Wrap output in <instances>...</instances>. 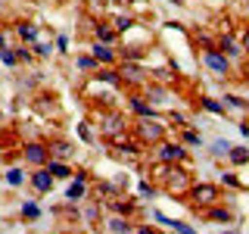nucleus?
I'll use <instances>...</instances> for the list:
<instances>
[{
	"mask_svg": "<svg viewBox=\"0 0 249 234\" xmlns=\"http://www.w3.org/2000/svg\"><path fill=\"white\" fill-rule=\"evenodd\" d=\"M16 57H19V62H31V59H35V53H31L28 47L22 44V47H16Z\"/></svg>",
	"mask_w": 249,
	"mask_h": 234,
	"instance_id": "f704fd0d",
	"label": "nucleus"
},
{
	"mask_svg": "<svg viewBox=\"0 0 249 234\" xmlns=\"http://www.w3.org/2000/svg\"><path fill=\"white\" fill-rule=\"evenodd\" d=\"M100 215V206H97V203H93V206L88 209V213H84V218H88V222H93V218H97Z\"/></svg>",
	"mask_w": 249,
	"mask_h": 234,
	"instance_id": "ea45409f",
	"label": "nucleus"
},
{
	"mask_svg": "<svg viewBox=\"0 0 249 234\" xmlns=\"http://www.w3.org/2000/svg\"><path fill=\"white\" fill-rule=\"evenodd\" d=\"M47 147H50V156H53V159H66V156L75 153V147L69 144V140H50Z\"/></svg>",
	"mask_w": 249,
	"mask_h": 234,
	"instance_id": "dca6fc26",
	"label": "nucleus"
},
{
	"mask_svg": "<svg viewBox=\"0 0 249 234\" xmlns=\"http://www.w3.org/2000/svg\"><path fill=\"white\" fill-rule=\"evenodd\" d=\"M153 194H156V187L150 181H140V197H153Z\"/></svg>",
	"mask_w": 249,
	"mask_h": 234,
	"instance_id": "4c0bfd02",
	"label": "nucleus"
},
{
	"mask_svg": "<svg viewBox=\"0 0 249 234\" xmlns=\"http://www.w3.org/2000/svg\"><path fill=\"white\" fill-rule=\"evenodd\" d=\"M134 135H137L140 144L156 147L159 140H165V125L156 122V119H140V122H137V128H134Z\"/></svg>",
	"mask_w": 249,
	"mask_h": 234,
	"instance_id": "39448f33",
	"label": "nucleus"
},
{
	"mask_svg": "<svg viewBox=\"0 0 249 234\" xmlns=\"http://www.w3.org/2000/svg\"><path fill=\"white\" fill-rule=\"evenodd\" d=\"M168 3H175V6H181V3H184V0H168Z\"/></svg>",
	"mask_w": 249,
	"mask_h": 234,
	"instance_id": "a18cd8bd",
	"label": "nucleus"
},
{
	"mask_svg": "<svg viewBox=\"0 0 249 234\" xmlns=\"http://www.w3.org/2000/svg\"><path fill=\"white\" fill-rule=\"evenodd\" d=\"M28 181H31V187H35V194H50L53 184H56V178L50 175V169H47V166H41V169H35L28 175Z\"/></svg>",
	"mask_w": 249,
	"mask_h": 234,
	"instance_id": "6e6552de",
	"label": "nucleus"
},
{
	"mask_svg": "<svg viewBox=\"0 0 249 234\" xmlns=\"http://www.w3.org/2000/svg\"><path fill=\"white\" fill-rule=\"evenodd\" d=\"M93 38H97L100 44H112L115 38H119V31L109 25V22H100V25H93Z\"/></svg>",
	"mask_w": 249,
	"mask_h": 234,
	"instance_id": "4468645a",
	"label": "nucleus"
},
{
	"mask_svg": "<svg viewBox=\"0 0 249 234\" xmlns=\"http://www.w3.org/2000/svg\"><path fill=\"white\" fill-rule=\"evenodd\" d=\"M56 47H59V50H69V38L59 35V38H56Z\"/></svg>",
	"mask_w": 249,
	"mask_h": 234,
	"instance_id": "79ce46f5",
	"label": "nucleus"
},
{
	"mask_svg": "<svg viewBox=\"0 0 249 234\" xmlns=\"http://www.w3.org/2000/svg\"><path fill=\"white\" fill-rule=\"evenodd\" d=\"M47 169H50V175H53V178H72V175H75V169H72V166H66V162L53 159V156H50V162H47Z\"/></svg>",
	"mask_w": 249,
	"mask_h": 234,
	"instance_id": "a211bd4d",
	"label": "nucleus"
},
{
	"mask_svg": "<svg viewBox=\"0 0 249 234\" xmlns=\"http://www.w3.org/2000/svg\"><path fill=\"white\" fill-rule=\"evenodd\" d=\"M181 144H184V147H199V131H193L190 125H187L184 135H181Z\"/></svg>",
	"mask_w": 249,
	"mask_h": 234,
	"instance_id": "bb28decb",
	"label": "nucleus"
},
{
	"mask_svg": "<svg viewBox=\"0 0 249 234\" xmlns=\"http://www.w3.org/2000/svg\"><path fill=\"white\" fill-rule=\"evenodd\" d=\"M78 137H81V140H88V144H90V140H93V135H90V128H88V122H81V125H78Z\"/></svg>",
	"mask_w": 249,
	"mask_h": 234,
	"instance_id": "e433bc0d",
	"label": "nucleus"
},
{
	"mask_svg": "<svg viewBox=\"0 0 249 234\" xmlns=\"http://www.w3.org/2000/svg\"><path fill=\"white\" fill-rule=\"evenodd\" d=\"M156 222H162L165 228H171L175 234H196V228H190V225H184V222H178V218H168V215H162V213H153Z\"/></svg>",
	"mask_w": 249,
	"mask_h": 234,
	"instance_id": "f8f14e48",
	"label": "nucleus"
},
{
	"mask_svg": "<svg viewBox=\"0 0 249 234\" xmlns=\"http://www.w3.org/2000/svg\"><path fill=\"white\" fill-rule=\"evenodd\" d=\"M6 184H10V187H22V184H25V172H22V169H10V172H6Z\"/></svg>",
	"mask_w": 249,
	"mask_h": 234,
	"instance_id": "a878e982",
	"label": "nucleus"
},
{
	"mask_svg": "<svg viewBox=\"0 0 249 234\" xmlns=\"http://www.w3.org/2000/svg\"><path fill=\"white\" fill-rule=\"evenodd\" d=\"M221 184H228V187H233V191H243V184H240V178L233 175V172H224V175H221Z\"/></svg>",
	"mask_w": 249,
	"mask_h": 234,
	"instance_id": "7c9ffc66",
	"label": "nucleus"
},
{
	"mask_svg": "<svg viewBox=\"0 0 249 234\" xmlns=\"http://www.w3.org/2000/svg\"><path fill=\"white\" fill-rule=\"evenodd\" d=\"M202 62H206V69L212 75H218V78H231V59L224 57L221 50H218V47H206V50H202Z\"/></svg>",
	"mask_w": 249,
	"mask_h": 234,
	"instance_id": "20e7f679",
	"label": "nucleus"
},
{
	"mask_svg": "<svg viewBox=\"0 0 249 234\" xmlns=\"http://www.w3.org/2000/svg\"><path fill=\"white\" fill-rule=\"evenodd\" d=\"M206 215L212 218V222H224V225H228L231 218H233V213H231L228 206H221V203H215V206H209V209H206Z\"/></svg>",
	"mask_w": 249,
	"mask_h": 234,
	"instance_id": "6ab92c4d",
	"label": "nucleus"
},
{
	"mask_svg": "<svg viewBox=\"0 0 249 234\" xmlns=\"http://www.w3.org/2000/svg\"><path fill=\"white\" fill-rule=\"evenodd\" d=\"M240 135H243V137H249V122H240Z\"/></svg>",
	"mask_w": 249,
	"mask_h": 234,
	"instance_id": "37998d69",
	"label": "nucleus"
},
{
	"mask_svg": "<svg viewBox=\"0 0 249 234\" xmlns=\"http://www.w3.org/2000/svg\"><path fill=\"white\" fill-rule=\"evenodd\" d=\"M224 106H228V109H240V113H246V109H249V103H246L243 97H237V94H228V97H224Z\"/></svg>",
	"mask_w": 249,
	"mask_h": 234,
	"instance_id": "393cba45",
	"label": "nucleus"
},
{
	"mask_svg": "<svg viewBox=\"0 0 249 234\" xmlns=\"http://www.w3.org/2000/svg\"><path fill=\"white\" fill-rule=\"evenodd\" d=\"M199 106L206 109V113H212V116H228V106L221 103V100H215V97H199Z\"/></svg>",
	"mask_w": 249,
	"mask_h": 234,
	"instance_id": "f3484780",
	"label": "nucleus"
},
{
	"mask_svg": "<svg viewBox=\"0 0 249 234\" xmlns=\"http://www.w3.org/2000/svg\"><path fill=\"white\" fill-rule=\"evenodd\" d=\"M84 194H88V181H72V184H69V191H66V200L69 203H78V200H84Z\"/></svg>",
	"mask_w": 249,
	"mask_h": 234,
	"instance_id": "412c9836",
	"label": "nucleus"
},
{
	"mask_svg": "<svg viewBox=\"0 0 249 234\" xmlns=\"http://www.w3.org/2000/svg\"><path fill=\"white\" fill-rule=\"evenodd\" d=\"M112 28L119 31V35L131 31V28H134V16H128V13H124V16H115V19H112Z\"/></svg>",
	"mask_w": 249,
	"mask_h": 234,
	"instance_id": "5701e85b",
	"label": "nucleus"
},
{
	"mask_svg": "<svg viewBox=\"0 0 249 234\" xmlns=\"http://www.w3.org/2000/svg\"><path fill=\"white\" fill-rule=\"evenodd\" d=\"M228 159H231V166H246V162H249V150H246V147H231Z\"/></svg>",
	"mask_w": 249,
	"mask_h": 234,
	"instance_id": "4be33fe9",
	"label": "nucleus"
},
{
	"mask_svg": "<svg viewBox=\"0 0 249 234\" xmlns=\"http://www.w3.org/2000/svg\"><path fill=\"white\" fill-rule=\"evenodd\" d=\"M90 57L97 62H103V66H115L119 62V53L112 50V44H100V41L90 44Z\"/></svg>",
	"mask_w": 249,
	"mask_h": 234,
	"instance_id": "9d476101",
	"label": "nucleus"
},
{
	"mask_svg": "<svg viewBox=\"0 0 249 234\" xmlns=\"http://www.w3.org/2000/svg\"><path fill=\"white\" fill-rule=\"evenodd\" d=\"M231 147L233 144H228V140H215V144H212V156H224V159H228Z\"/></svg>",
	"mask_w": 249,
	"mask_h": 234,
	"instance_id": "c756f323",
	"label": "nucleus"
},
{
	"mask_svg": "<svg viewBox=\"0 0 249 234\" xmlns=\"http://www.w3.org/2000/svg\"><path fill=\"white\" fill-rule=\"evenodd\" d=\"M240 44H243V53L249 57V25L243 28V35H240Z\"/></svg>",
	"mask_w": 249,
	"mask_h": 234,
	"instance_id": "58836bf2",
	"label": "nucleus"
},
{
	"mask_svg": "<svg viewBox=\"0 0 249 234\" xmlns=\"http://www.w3.org/2000/svg\"><path fill=\"white\" fill-rule=\"evenodd\" d=\"M100 194H103V197H119V187H115V184H100Z\"/></svg>",
	"mask_w": 249,
	"mask_h": 234,
	"instance_id": "c9c22d12",
	"label": "nucleus"
},
{
	"mask_svg": "<svg viewBox=\"0 0 249 234\" xmlns=\"http://www.w3.org/2000/svg\"><path fill=\"white\" fill-rule=\"evenodd\" d=\"M3 47H6V35H3V31H0V50H3Z\"/></svg>",
	"mask_w": 249,
	"mask_h": 234,
	"instance_id": "c03bdc74",
	"label": "nucleus"
},
{
	"mask_svg": "<svg viewBox=\"0 0 249 234\" xmlns=\"http://www.w3.org/2000/svg\"><path fill=\"white\" fill-rule=\"evenodd\" d=\"M112 209H115V213H119V215H124V218H131V213H134V203H128V200H112Z\"/></svg>",
	"mask_w": 249,
	"mask_h": 234,
	"instance_id": "cd10ccee",
	"label": "nucleus"
},
{
	"mask_svg": "<svg viewBox=\"0 0 249 234\" xmlns=\"http://www.w3.org/2000/svg\"><path fill=\"white\" fill-rule=\"evenodd\" d=\"M243 72H246V81H249V62H246V69H243Z\"/></svg>",
	"mask_w": 249,
	"mask_h": 234,
	"instance_id": "49530a36",
	"label": "nucleus"
},
{
	"mask_svg": "<svg viewBox=\"0 0 249 234\" xmlns=\"http://www.w3.org/2000/svg\"><path fill=\"white\" fill-rule=\"evenodd\" d=\"M193 41L202 44V50H206V47H215V38H212V35H206V31H196V35H193Z\"/></svg>",
	"mask_w": 249,
	"mask_h": 234,
	"instance_id": "72a5a7b5",
	"label": "nucleus"
},
{
	"mask_svg": "<svg viewBox=\"0 0 249 234\" xmlns=\"http://www.w3.org/2000/svg\"><path fill=\"white\" fill-rule=\"evenodd\" d=\"M22 156H25L28 166L41 169V166H47V162H50V147H47L44 140H28V144L22 147Z\"/></svg>",
	"mask_w": 249,
	"mask_h": 234,
	"instance_id": "423d86ee",
	"label": "nucleus"
},
{
	"mask_svg": "<svg viewBox=\"0 0 249 234\" xmlns=\"http://www.w3.org/2000/svg\"><path fill=\"white\" fill-rule=\"evenodd\" d=\"M106 231L109 234H134V222H131V218H124V215H115V218H109Z\"/></svg>",
	"mask_w": 249,
	"mask_h": 234,
	"instance_id": "ddd939ff",
	"label": "nucleus"
},
{
	"mask_svg": "<svg viewBox=\"0 0 249 234\" xmlns=\"http://www.w3.org/2000/svg\"><path fill=\"white\" fill-rule=\"evenodd\" d=\"M187 197L193 200V206L196 209H209V206H215V203H221V187L218 184H209V181H193V187H190V194Z\"/></svg>",
	"mask_w": 249,
	"mask_h": 234,
	"instance_id": "f03ea898",
	"label": "nucleus"
},
{
	"mask_svg": "<svg viewBox=\"0 0 249 234\" xmlns=\"http://www.w3.org/2000/svg\"><path fill=\"white\" fill-rule=\"evenodd\" d=\"M16 31H19V38H22L25 44H37V38H41V31H37L35 22H19V25H16Z\"/></svg>",
	"mask_w": 249,
	"mask_h": 234,
	"instance_id": "2eb2a0df",
	"label": "nucleus"
},
{
	"mask_svg": "<svg viewBox=\"0 0 249 234\" xmlns=\"http://www.w3.org/2000/svg\"><path fill=\"white\" fill-rule=\"evenodd\" d=\"M0 62H3V66H16V62H19V57H16V50L3 47V50H0Z\"/></svg>",
	"mask_w": 249,
	"mask_h": 234,
	"instance_id": "2f4dec72",
	"label": "nucleus"
},
{
	"mask_svg": "<svg viewBox=\"0 0 249 234\" xmlns=\"http://www.w3.org/2000/svg\"><path fill=\"white\" fill-rule=\"evenodd\" d=\"M134 234H159V231H156V228H150V225H137V228H134Z\"/></svg>",
	"mask_w": 249,
	"mask_h": 234,
	"instance_id": "a19ab883",
	"label": "nucleus"
},
{
	"mask_svg": "<svg viewBox=\"0 0 249 234\" xmlns=\"http://www.w3.org/2000/svg\"><path fill=\"white\" fill-rule=\"evenodd\" d=\"M75 62H78V69H84V72H97V69H100V62L93 57H78Z\"/></svg>",
	"mask_w": 249,
	"mask_h": 234,
	"instance_id": "c85d7f7f",
	"label": "nucleus"
},
{
	"mask_svg": "<svg viewBox=\"0 0 249 234\" xmlns=\"http://www.w3.org/2000/svg\"><path fill=\"white\" fill-rule=\"evenodd\" d=\"M128 106H131V113L137 116V119H156V109H153V103H146L140 94H131L128 97Z\"/></svg>",
	"mask_w": 249,
	"mask_h": 234,
	"instance_id": "9b49d317",
	"label": "nucleus"
},
{
	"mask_svg": "<svg viewBox=\"0 0 249 234\" xmlns=\"http://www.w3.org/2000/svg\"><path fill=\"white\" fill-rule=\"evenodd\" d=\"M53 47H56L53 41H37V44H35V53H37V57H50Z\"/></svg>",
	"mask_w": 249,
	"mask_h": 234,
	"instance_id": "473e14b6",
	"label": "nucleus"
},
{
	"mask_svg": "<svg viewBox=\"0 0 249 234\" xmlns=\"http://www.w3.org/2000/svg\"><path fill=\"white\" fill-rule=\"evenodd\" d=\"M122 78H124V81H143V69L124 59V62H122Z\"/></svg>",
	"mask_w": 249,
	"mask_h": 234,
	"instance_id": "aec40b11",
	"label": "nucleus"
},
{
	"mask_svg": "<svg viewBox=\"0 0 249 234\" xmlns=\"http://www.w3.org/2000/svg\"><path fill=\"white\" fill-rule=\"evenodd\" d=\"M162 178H165L168 194H178V197L190 194V187H193V178L187 175V169H184V166H168V175H162Z\"/></svg>",
	"mask_w": 249,
	"mask_h": 234,
	"instance_id": "7ed1b4c3",
	"label": "nucleus"
},
{
	"mask_svg": "<svg viewBox=\"0 0 249 234\" xmlns=\"http://www.w3.org/2000/svg\"><path fill=\"white\" fill-rule=\"evenodd\" d=\"M100 125H103V135L112 140L115 135L124 131V116L122 113H106V116H100Z\"/></svg>",
	"mask_w": 249,
	"mask_h": 234,
	"instance_id": "1a4fd4ad",
	"label": "nucleus"
},
{
	"mask_svg": "<svg viewBox=\"0 0 249 234\" xmlns=\"http://www.w3.org/2000/svg\"><path fill=\"white\" fill-rule=\"evenodd\" d=\"M215 47L224 53L228 59H243L246 53H243V44H240V38H233L231 31H224V35H218V41H215Z\"/></svg>",
	"mask_w": 249,
	"mask_h": 234,
	"instance_id": "0eeeda50",
	"label": "nucleus"
},
{
	"mask_svg": "<svg viewBox=\"0 0 249 234\" xmlns=\"http://www.w3.org/2000/svg\"><path fill=\"white\" fill-rule=\"evenodd\" d=\"M22 218H28V222H37V218H41V206H37L35 200H25V203H22Z\"/></svg>",
	"mask_w": 249,
	"mask_h": 234,
	"instance_id": "b1692460",
	"label": "nucleus"
},
{
	"mask_svg": "<svg viewBox=\"0 0 249 234\" xmlns=\"http://www.w3.org/2000/svg\"><path fill=\"white\" fill-rule=\"evenodd\" d=\"M153 156H156V162H162V166H184L187 162V147L181 144V140H159L156 144V150H153Z\"/></svg>",
	"mask_w": 249,
	"mask_h": 234,
	"instance_id": "f257e3e1",
	"label": "nucleus"
}]
</instances>
